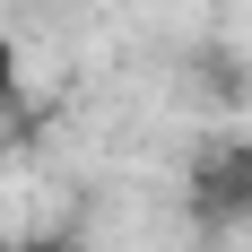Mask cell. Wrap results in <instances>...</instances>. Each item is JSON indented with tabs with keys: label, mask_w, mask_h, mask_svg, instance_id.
Returning <instances> with one entry per match:
<instances>
[{
	"label": "cell",
	"mask_w": 252,
	"mask_h": 252,
	"mask_svg": "<svg viewBox=\"0 0 252 252\" xmlns=\"http://www.w3.org/2000/svg\"><path fill=\"white\" fill-rule=\"evenodd\" d=\"M183 200H191V218H200L209 235L252 226V139H218V148H200L191 174H183Z\"/></svg>",
	"instance_id": "1"
},
{
	"label": "cell",
	"mask_w": 252,
	"mask_h": 252,
	"mask_svg": "<svg viewBox=\"0 0 252 252\" xmlns=\"http://www.w3.org/2000/svg\"><path fill=\"white\" fill-rule=\"evenodd\" d=\"M18 87H26V52H18V35L0 26V104H18Z\"/></svg>",
	"instance_id": "2"
},
{
	"label": "cell",
	"mask_w": 252,
	"mask_h": 252,
	"mask_svg": "<svg viewBox=\"0 0 252 252\" xmlns=\"http://www.w3.org/2000/svg\"><path fill=\"white\" fill-rule=\"evenodd\" d=\"M26 252H61V244H26Z\"/></svg>",
	"instance_id": "3"
}]
</instances>
